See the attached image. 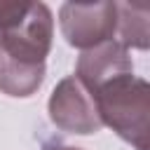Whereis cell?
<instances>
[{"label":"cell","instance_id":"1","mask_svg":"<svg viewBox=\"0 0 150 150\" xmlns=\"http://www.w3.org/2000/svg\"><path fill=\"white\" fill-rule=\"evenodd\" d=\"M54 19L45 2H28L26 12L0 30V91L26 98L45 80Z\"/></svg>","mask_w":150,"mask_h":150},{"label":"cell","instance_id":"2","mask_svg":"<svg viewBox=\"0 0 150 150\" xmlns=\"http://www.w3.org/2000/svg\"><path fill=\"white\" fill-rule=\"evenodd\" d=\"M94 98L101 124H108L120 138L131 143L136 150H148L150 136V87L134 73L120 75L96 91Z\"/></svg>","mask_w":150,"mask_h":150},{"label":"cell","instance_id":"3","mask_svg":"<svg viewBox=\"0 0 150 150\" xmlns=\"http://www.w3.org/2000/svg\"><path fill=\"white\" fill-rule=\"evenodd\" d=\"M59 23L66 42L77 49H94L115 40L117 33V5L101 2H63L59 9Z\"/></svg>","mask_w":150,"mask_h":150},{"label":"cell","instance_id":"4","mask_svg":"<svg viewBox=\"0 0 150 150\" xmlns=\"http://www.w3.org/2000/svg\"><path fill=\"white\" fill-rule=\"evenodd\" d=\"M47 110H49V120L61 131H68V134L87 136V134L101 131V127H103L101 117L96 112L94 98L75 80V75L63 77L54 87L49 103H47Z\"/></svg>","mask_w":150,"mask_h":150},{"label":"cell","instance_id":"5","mask_svg":"<svg viewBox=\"0 0 150 150\" xmlns=\"http://www.w3.org/2000/svg\"><path fill=\"white\" fill-rule=\"evenodd\" d=\"M127 73H134L129 49L122 47L117 40H110L94 49L82 52V56L77 59L75 80L91 94L101 84H105L120 75H127Z\"/></svg>","mask_w":150,"mask_h":150},{"label":"cell","instance_id":"6","mask_svg":"<svg viewBox=\"0 0 150 150\" xmlns=\"http://www.w3.org/2000/svg\"><path fill=\"white\" fill-rule=\"evenodd\" d=\"M117 5V33L115 40L122 47L148 49L150 45V5L148 2H115Z\"/></svg>","mask_w":150,"mask_h":150},{"label":"cell","instance_id":"7","mask_svg":"<svg viewBox=\"0 0 150 150\" xmlns=\"http://www.w3.org/2000/svg\"><path fill=\"white\" fill-rule=\"evenodd\" d=\"M45 150H82V148H75V145H66V143H47Z\"/></svg>","mask_w":150,"mask_h":150}]
</instances>
